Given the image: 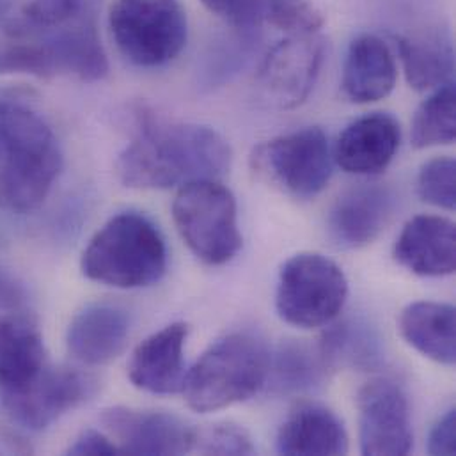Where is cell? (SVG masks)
Listing matches in <instances>:
<instances>
[{
  "instance_id": "6da1fadb",
  "label": "cell",
  "mask_w": 456,
  "mask_h": 456,
  "mask_svg": "<svg viewBox=\"0 0 456 456\" xmlns=\"http://www.w3.org/2000/svg\"><path fill=\"white\" fill-rule=\"evenodd\" d=\"M232 151L214 128L135 110V135L116 162L125 187L166 191L196 180H219L231 169Z\"/></svg>"
},
{
  "instance_id": "7a4b0ae2",
  "label": "cell",
  "mask_w": 456,
  "mask_h": 456,
  "mask_svg": "<svg viewBox=\"0 0 456 456\" xmlns=\"http://www.w3.org/2000/svg\"><path fill=\"white\" fill-rule=\"evenodd\" d=\"M102 4L103 0H25L4 30L9 39L37 48L48 78L64 75L98 82L109 73L98 28Z\"/></svg>"
},
{
  "instance_id": "3957f363",
  "label": "cell",
  "mask_w": 456,
  "mask_h": 456,
  "mask_svg": "<svg viewBox=\"0 0 456 456\" xmlns=\"http://www.w3.org/2000/svg\"><path fill=\"white\" fill-rule=\"evenodd\" d=\"M61 167L62 153L48 123L25 105L0 102V208L36 210Z\"/></svg>"
},
{
  "instance_id": "277c9868",
  "label": "cell",
  "mask_w": 456,
  "mask_h": 456,
  "mask_svg": "<svg viewBox=\"0 0 456 456\" xmlns=\"http://www.w3.org/2000/svg\"><path fill=\"white\" fill-rule=\"evenodd\" d=\"M87 279L119 288H146L167 270L166 240L146 216L123 212L100 229L82 254Z\"/></svg>"
},
{
  "instance_id": "5b68a950",
  "label": "cell",
  "mask_w": 456,
  "mask_h": 456,
  "mask_svg": "<svg viewBox=\"0 0 456 456\" xmlns=\"http://www.w3.org/2000/svg\"><path fill=\"white\" fill-rule=\"evenodd\" d=\"M270 350L250 332H232L214 343L185 375L189 407L207 414L257 395L268 379Z\"/></svg>"
},
{
  "instance_id": "8992f818",
  "label": "cell",
  "mask_w": 456,
  "mask_h": 456,
  "mask_svg": "<svg viewBox=\"0 0 456 456\" xmlns=\"http://www.w3.org/2000/svg\"><path fill=\"white\" fill-rule=\"evenodd\" d=\"M109 27L118 50L142 68L173 61L189 37L187 12L180 0H114Z\"/></svg>"
},
{
  "instance_id": "52a82bcc",
  "label": "cell",
  "mask_w": 456,
  "mask_h": 456,
  "mask_svg": "<svg viewBox=\"0 0 456 456\" xmlns=\"http://www.w3.org/2000/svg\"><path fill=\"white\" fill-rule=\"evenodd\" d=\"M173 217L189 248L207 265H226L241 247L236 200L219 180L182 185Z\"/></svg>"
},
{
  "instance_id": "ba28073f",
  "label": "cell",
  "mask_w": 456,
  "mask_h": 456,
  "mask_svg": "<svg viewBox=\"0 0 456 456\" xmlns=\"http://www.w3.org/2000/svg\"><path fill=\"white\" fill-rule=\"evenodd\" d=\"M346 297V277L332 259L300 252L281 268L275 307L286 323L314 329L330 323L341 313Z\"/></svg>"
},
{
  "instance_id": "9c48e42d",
  "label": "cell",
  "mask_w": 456,
  "mask_h": 456,
  "mask_svg": "<svg viewBox=\"0 0 456 456\" xmlns=\"http://www.w3.org/2000/svg\"><path fill=\"white\" fill-rule=\"evenodd\" d=\"M250 167L273 189L295 200H313L332 176L329 139L318 126L273 137L252 150Z\"/></svg>"
},
{
  "instance_id": "30bf717a",
  "label": "cell",
  "mask_w": 456,
  "mask_h": 456,
  "mask_svg": "<svg viewBox=\"0 0 456 456\" xmlns=\"http://www.w3.org/2000/svg\"><path fill=\"white\" fill-rule=\"evenodd\" d=\"M96 382L73 368L43 366L30 379L0 387V403L7 418L28 432H43L64 414L86 403Z\"/></svg>"
},
{
  "instance_id": "8fae6325",
  "label": "cell",
  "mask_w": 456,
  "mask_h": 456,
  "mask_svg": "<svg viewBox=\"0 0 456 456\" xmlns=\"http://www.w3.org/2000/svg\"><path fill=\"white\" fill-rule=\"evenodd\" d=\"M325 61V39L318 34L288 36L268 50L259 71L261 96L277 109L302 105L320 77Z\"/></svg>"
},
{
  "instance_id": "7c38bea8",
  "label": "cell",
  "mask_w": 456,
  "mask_h": 456,
  "mask_svg": "<svg viewBox=\"0 0 456 456\" xmlns=\"http://www.w3.org/2000/svg\"><path fill=\"white\" fill-rule=\"evenodd\" d=\"M362 455L403 456L412 450L411 405L393 379H375L357 395Z\"/></svg>"
},
{
  "instance_id": "4fadbf2b",
  "label": "cell",
  "mask_w": 456,
  "mask_h": 456,
  "mask_svg": "<svg viewBox=\"0 0 456 456\" xmlns=\"http://www.w3.org/2000/svg\"><path fill=\"white\" fill-rule=\"evenodd\" d=\"M102 423L121 455H185L194 452L196 428L180 418L159 411L112 407Z\"/></svg>"
},
{
  "instance_id": "5bb4252c",
  "label": "cell",
  "mask_w": 456,
  "mask_h": 456,
  "mask_svg": "<svg viewBox=\"0 0 456 456\" xmlns=\"http://www.w3.org/2000/svg\"><path fill=\"white\" fill-rule=\"evenodd\" d=\"M400 142L398 119L386 112H371L345 128L336 142L334 160L348 175H380L396 157Z\"/></svg>"
},
{
  "instance_id": "9a60e30c",
  "label": "cell",
  "mask_w": 456,
  "mask_h": 456,
  "mask_svg": "<svg viewBox=\"0 0 456 456\" xmlns=\"http://www.w3.org/2000/svg\"><path fill=\"white\" fill-rule=\"evenodd\" d=\"M189 325L183 322L169 323L148 336L132 354L128 362L130 382L151 395H175L183 389V350Z\"/></svg>"
},
{
  "instance_id": "2e32d148",
  "label": "cell",
  "mask_w": 456,
  "mask_h": 456,
  "mask_svg": "<svg viewBox=\"0 0 456 456\" xmlns=\"http://www.w3.org/2000/svg\"><path fill=\"white\" fill-rule=\"evenodd\" d=\"M395 194L384 185H361L343 194L329 216V232L345 248L370 245L395 212Z\"/></svg>"
},
{
  "instance_id": "e0dca14e",
  "label": "cell",
  "mask_w": 456,
  "mask_h": 456,
  "mask_svg": "<svg viewBox=\"0 0 456 456\" xmlns=\"http://www.w3.org/2000/svg\"><path fill=\"white\" fill-rule=\"evenodd\" d=\"M396 261L416 275L443 277L456 270V228L446 217L418 216L402 229Z\"/></svg>"
},
{
  "instance_id": "ac0fdd59",
  "label": "cell",
  "mask_w": 456,
  "mask_h": 456,
  "mask_svg": "<svg viewBox=\"0 0 456 456\" xmlns=\"http://www.w3.org/2000/svg\"><path fill=\"white\" fill-rule=\"evenodd\" d=\"M398 80V68L389 45L373 34L357 36L343 66V94L352 103H375L387 98Z\"/></svg>"
},
{
  "instance_id": "d6986e66",
  "label": "cell",
  "mask_w": 456,
  "mask_h": 456,
  "mask_svg": "<svg viewBox=\"0 0 456 456\" xmlns=\"http://www.w3.org/2000/svg\"><path fill=\"white\" fill-rule=\"evenodd\" d=\"M128 336L130 320L123 309L109 304H94L82 309L71 320L66 345L77 361L89 366H102L121 355Z\"/></svg>"
},
{
  "instance_id": "ffe728a7",
  "label": "cell",
  "mask_w": 456,
  "mask_h": 456,
  "mask_svg": "<svg viewBox=\"0 0 456 456\" xmlns=\"http://www.w3.org/2000/svg\"><path fill=\"white\" fill-rule=\"evenodd\" d=\"M277 452L286 456L346 455L348 436L332 411L318 403H300L279 428Z\"/></svg>"
},
{
  "instance_id": "44dd1931",
  "label": "cell",
  "mask_w": 456,
  "mask_h": 456,
  "mask_svg": "<svg viewBox=\"0 0 456 456\" xmlns=\"http://www.w3.org/2000/svg\"><path fill=\"white\" fill-rule=\"evenodd\" d=\"M403 339L425 357L453 366L456 362V311L452 304L414 302L400 316Z\"/></svg>"
},
{
  "instance_id": "7402d4cb",
  "label": "cell",
  "mask_w": 456,
  "mask_h": 456,
  "mask_svg": "<svg viewBox=\"0 0 456 456\" xmlns=\"http://www.w3.org/2000/svg\"><path fill=\"white\" fill-rule=\"evenodd\" d=\"M407 82L416 91H436L453 84L455 50L443 32H423L396 37Z\"/></svg>"
},
{
  "instance_id": "603a6c76",
  "label": "cell",
  "mask_w": 456,
  "mask_h": 456,
  "mask_svg": "<svg viewBox=\"0 0 456 456\" xmlns=\"http://www.w3.org/2000/svg\"><path fill=\"white\" fill-rule=\"evenodd\" d=\"M318 350L329 370L375 371L386 362L382 338L362 318H348L327 329Z\"/></svg>"
},
{
  "instance_id": "cb8c5ba5",
  "label": "cell",
  "mask_w": 456,
  "mask_h": 456,
  "mask_svg": "<svg viewBox=\"0 0 456 456\" xmlns=\"http://www.w3.org/2000/svg\"><path fill=\"white\" fill-rule=\"evenodd\" d=\"M327 368L318 346L313 348L304 341L288 339L270 354L266 384L272 395L297 396L320 389L327 379Z\"/></svg>"
},
{
  "instance_id": "d4e9b609",
  "label": "cell",
  "mask_w": 456,
  "mask_h": 456,
  "mask_svg": "<svg viewBox=\"0 0 456 456\" xmlns=\"http://www.w3.org/2000/svg\"><path fill=\"white\" fill-rule=\"evenodd\" d=\"M45 361V345L37 325L20 314L0 318V387L16 386L37 373Z\"/></svg>"
},
{
  "instance_id": "484cf974",
  "label": "cell",
  "mask_w": 456,
  "mask_h": 456,
  "mask_svg": "<svg viewBox=\"0 0 456 456\" xmlns=\"http://www.w3.org/2000/svg\"><path fill=\"white\" fill-rule=\"evenodd\" d=\"M456 91L455 84L436 89L416 110L412 119V146L427 150L455 142Z\"/></svg>"
},
{
  "instance_id": "4316f807",
  "label": "cell",
  "mask_w": 456,
  "mask_h": 456,
  "mask_svg": "<svg viewBox=\"0 0 456 456\" xmlns=\"http://www.w3.org/2000/svg\"><path fill=\"white\" fill-rule=\"evenodd\" d=\"M419 198L437 208L453 212L456 207V164L450 157L428 160L418 176Z\"/></svg>"
},
{
  "instance_id": "83f0119b",
  "label": "cell",
  "mask_w": 456,
  "mask_h": 456,
  "mask_svg": "<svg viewBox=\"0 0 456 456\" xmlns=\"http://www.w3.org/2000/svg\"><path fill=\"white\" fill-rule=\"evenodd\" d=\"M265 21L289 36H305L318 34L325 18L311 0H272Z\"/></svg>"
},
{
  "instance_id": "f1b7e54d",
  "label": "cell",
  "mask_w": 456,
  "mask_h": 456,
  "mask_svg": "<svg viewBox=\"0 0 456 456\" xmlns=\"http://www.w3.org/2000/svg\"><path fill=\"white\" fill-rule=\"evenodd\" d=\"M194 452L205 455H252L254 444L241 427L219 423L205 430H196Z\"/></svg>"
},
{
  "instance_id": "f546056e",
  "label": "cell",
  "mask_w": 456,
  "mask_h": 456,
  "mask_svg": "<svg viewBox=\"0 0 456 456\" xmlns=\"http://www.w3.org/2000/svg\"><path fill=\"white\" fill-rule=\"evenodd\" d=\"M272 0H201L216 16L223 18L240 30H250L261 25Z\"/></svg>"
},
{
  "instance_id": "4dcf8cb0",
  "label": "cell",
  "mask_w": 456,
  "mask_h": 456,
  "mask_svg": "<svg viewBox=\"0 0 456 456\" xmlns=\"http://www.w3.org/2000/svg\"><path fill=\"white\" fill-rule=\"evenodd\" d=\"M68 455L116 456L121 455V453H119V448L116 446V443L109 436H105L98 430H86L69 446Z\"/></svg>"
},
{
  "instance_id": "1f68e13d",
  "label": "cell",
  "mask_w": 456,
  "mask_h": 456,
  "mask_svg": "<svg viewBox=\"0 0 456 456\" xmlns=\"http://www.w3.org/2000/svg\"><path fill=\"white\" fill-rule=\"evenodd\" d=\"M430 455H456V412L452 409L439 423L432 428L428 439Z\"/></svg>"
},
{
  "instance_id": "d6a6232c",
  "label": "cell",
  "mask_w": 456,
  "mask_h": 456,
  "mask_svg": "<svg viewBox=\"0 0 456 456\" xmlns=\"http://www.w3.org/2000/svg\"><path fill=\"white\" fill-rule=\"evenodd\" d=\"M25 302L27 293L23 284L7 270L0 268V313H12Z\"/></svg>"
},
{
  "instance_id": "836d02e7",
  "label": "cell",
  "mask_w": 456,
  "mask_h": 456,
  "mask_svg": "<svg viewBox=\"0 0 456 456\" xmlns=\"http://www.w3.org/2000/svg\"><path fill=\"white\" fill-rule=\"evenodd\" d=\"M7 7H9V0H0V18L5 14Z\"/></svg>"
}]
</instances>
